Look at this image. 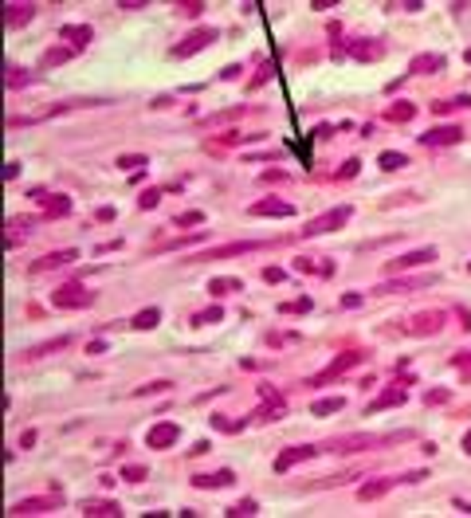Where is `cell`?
Wrapping results in <instances>:
<instances>
[{
    "instance_id": "obj_1",
    "label": "cell",
    "mask_w": 471,
    "mask_h": 518,
    "mask_svg": "<svg viewBox=\"0 0 471 518\" xmlns=\"http://www.w3.org/2000/svg\"><path fill=\"white\" fill-rule=\"evenodd\" d=\"M51 307H59V310H87V307H94V290H87L83 283H59V287L51 290Z\"/></svg>"
},
{
    "instance_id": "obj_2",
    "label": "cell",
    "mask_w": 471,
    "mask_h": 518,
    "mask_svg": "<svg viewBox=\"0 0 471 518\" xmlns=\"http://www.w3.org/2000/svg\"><path fill=\"white\" fill-rule=\"evenodd\" d=\"M350 216H353V204H338V209H330V212H322V216H314L311 224L302 228V236H330V232L346 228V224H350Z\"/></svg>"
},
{
    "instance_id": "obj_3",
    "label": "cell",
    "mask_w": 471,
    "mask_h": 518,
    "mask_svg": "<svg viewBox=\"0 0 471 518\" xmlns=\"http://www.w3.org/2000/svg\"><path fill=\"white\" fill-rule=\"evenodd\" d=\"M397 436H370V432H358V436H338V440H326L322 448L326 451H338V456H350V451H365V448H381Z\"/></svg>"
},
{
    "instance_id": "obj_4",
    "label": "cell",
    "mask_w": 471,
    "mask_h": 518,
    "mask_svg": "<svg viewBox=\"0 0 471 518\" xmlns=\"http://www.w3.org/2000/svg\"><path fill=\"white\" fill-rule=\"evenodd\" d=\"M322 451H326L322 444H295V448H283L279 456H275V463H271V468H275V471L283 475V471L299 468V463H307V459H318Z\"/></svg>"
},
{
    "instance_id": "obj_5",
    "label": "cell",
    "mask_w": 471,
    "mask_h": 518,
    "mask_svg": "<svg viewBox=\"0 0 471 518\" xmlns=\"http://www.w3.org/2000/svg\"><path fill=\"white\" fill-rule=\"evenodd\" d=\"M212 40H220V31H216V28H197V31H189V36H185L181 43H173V51H169V55H173V59L197 55V51H204Z\"/></svg>"
},
{
    "instance_id": "obj_6",
    "label": "cell",
    "mask_w": 471,
    "mask_h": 518,
    "mask_svg": "<svg viewBox=\"0 0 471 518\" xmlns=\"http://www.w3.org/2000/svg\"><path fill=\"white\" fill-rule=\"evenodd\" d=\"M444 322H448V310H421V314H412L409 318V334H416V338H428V334H440Z\"/></svg>"
},
{
    "instance_id": "obj_7",
    "label": "cell",
    "mask_w": 471,
    "mask_h": 518,
    "mask_svg": "<svg viewBox=\"0 0 471 518\" xmlns=\"http://www.w3.org/2000/svg\"><path fill=\"white\" fill-rule=\"evenodd\" d=\"M263 400H267V405L251 412V424H271V420H283V416H287V400H283L275 388L263 385Z\"/></svg>"
},
{
    "instance_id": "obj_8",
    "label": "cell",
    "mask_w": 471,
    "mask_h": 518,
    "mask_svg": "<svg viewBox=\"0 0 471 518\" xmlns=\"http://www.w3.org/2000/svg\"><path fill=\"white\" fill-rule=\"evenodd\" d=\"M334 55H353V59H361V63H373V59H381L385 55V43L381 40H353V43H346V48H334Z\"/></svg>"
},
{
    "instance_id": "obj_9",
    "label": "cell",
    "mask_w": 471,
    "mask_h": 518,
    "mask_svg": "<svg viewBox=\"0 0 471 518\" xmlns=\"http://www.w3.org/2000/svg\"><path fill=\"white\" fill-rule=\"evenodd\" d=\"M263 248L260 239H236V244H224V248L201 251V255H189V263H204V259H232V255H248V251Z\"/></svg>"
},
{
    "instance_id": "obj_10",
    "label": "cell",
    "mask_w": 471,
    "mask_h": 518,
    "mask_svg": "<svg viewBox=\"0 0 471 518\" xmlns=\"http://www.w3.org/2000/svg\"><path fill=\"white\" fill-rule=\"evenodd\" d=\"M181 440V428L173 424V420H161V424H153L150 432H146V444H150L153 451H165V448H173Z\"/></svg>"
},
{
    "instance_id": "obj_11",
    "label": "cell",
    "mask_w": 471,
    "mask_h": 518,
    "mask_svg": "<svg viewBox=\"0 0 471 518\" xmlns=\"http://www.w3.org/2000/svg\"><path fill=\"white\" fill-rule=\"evenodd\" d=\"M59 507V495L51 491V495H36V498H20V503H12V514H48V510Z\"/></svg>"
},
{
    "instance_id": "obj_12",
    "label": "cell",
    "mask_w": 471,
    "mask_h": 518,
    "mask_svg": "<svg viewBox=\"0 0 471 518\" xmlns=\"http://www.w3.org/2000/svg\"><path fill=\"white\" fill-rule=\"evenodd\" d=\"M251 216H295V204L291 200H283V197H263L251 204Z\"/></svg>"
},
{
    "instance_id": "obj_13",
    "label": "cell",
    "mask_w": 471,
    "mask_h": 518,
    "mask_svg": "<svg viewBox=\"0 0 471 518\" xmlns=\"http://www.w3.org/2000/svg\"><path fill=\"white\" fill-rule=\"evenodd\" d=\"M405 400H409V385H389V388H385V393H381L377 400H373V405H370L365 412H370V416H377V412L397 409V405H405Z\"/></svg>"
},
{
    "instance_id": "obj_14",
    "label": "cell",
    "mask_w": 471,
    "mask_h": 518,
    "mask_svg": "<svg viewBox=\"0 0 471 518\" xmlns=\"http://www.w3.org/2000/svg\"><path fill=\"white\" fill-rule=\"evenodd\" d=\"M232 483H236V471H232V468H220V471H201V475H192V487H201V491L232 487Z\"/></svg>"
},
{
    "instance_id": "obj_15",
    "label": "cell",
    "mask_w": 471,
    "mask_h": 518,
    "mask_svg": "<svg viewBox=\"0 0 471 518\" xmlns=\"http://www.w3.org/2000/svg\"><path fill=\"white\" fill-rule=\"evenodd\" d=\"M456 141H463L460 126H432L421 134V146H456Z\"/></svg>"
},
{
    "instance_id": "obj_16",
    "label": "cell",
    "mask_w": 471,
    "mask_h": 518,
    "mask_svg": "<svg viewBox=\"0 0 471 518\" xmlns=\"http://www.w3.org/2000/svg\"><path fill=\"white\" fill-rule=\"evenodd\" d=\"M436 259V248H416V251H405V255L389 259V271H409V267H424Z\"/></svg>"
},
{
    "instance_id": "obj_17",
    "label": "cell",
    "mask_w": 471,
    "mask_h": 518,
    "mask_svg": "<svg viewBox=\"0 0 471 518\" xmlns=\"http://www.w3.org/2000/svg\"><path fill=\"white\" fill-rule=\"evenodd\" d=\"M75 259H79V251H75V248L48 251L43 259H36V263H31V275H40V271H55V267H67V263H75Z\"/></svg>"
},
{
    "instance_id": "obj_18",
    "label": "cell",
    "mask_w": 471,
    "mask_h": 518,
    "mask_svg": "<svg viewBox=\"0 0 471 518\" xmlns=\"http://www.w3.org/2000/svg\"><path fill=\"white\" fill-rule=\"evenodd\" d=\"M361 358H365V354H358V349H353V354H342V358L334 361L330 369H322L318 377H311V385H322V381H334V377H342V373H346V369L361 365Z\"/></svg>"
},
{
    "instance_id": "obj_19",
    "label": "cell",
    "mask_w": 471,
    "mask_h": 518,
    "mask_svg": "<svg viewBox=\"0 0 471 518\" xmlns=\"http://www.w3.org/2000/svg\"><path fill=\"white\" fill-rule=\"evenodd\" d=\"M59 40H71V48L79 51V48H87V43L94 40V28H90V24H63Z\"/></svg>"
},
{
    "instance_id": "obj_20",
    "label": "cell",
    "mask_w": 471,
    "mask_h": 518,
    "mask_svg": "<svg viewBox=\"0 0 471 518\" xmlns=\"http://www.w3.org/2000/svg\"><path fill=\"white\" fill-rule=\"evenodd\" d=\"M436 283V275H424V279H401V283H377L373 295H397V290H424Z\"/></svg>"
},
{
    "instance_id": "obj_21",
    "label": "cell",
    "mask_w": 471,
    "mask_h": 518,
    "mask_svg": "<svg viewBox=\"0 0 471 518\" xmlns=\"http://www.w3.org/2000/svg\"><path fill=\"white\" fill-rule=\"evenodd\" d=\"M36 20V4H20V0H12L8 8H4V24L8 28H20V24Z\"/></svg>"
},
{
    "instance_id": "obj_22",
    "label": "cell",
    "mask_w": 471,
    "mask_h": 518,
    "mask_svg": "<svg viewBox=\"0 0 471 518\" xmlns=\"http://www.w3.org/2000/svg\"><path fill=\"white\" fill-rule=\"evenodd\" d=\"M36 204L43 209V220H59V216H67V212H71V200L67 197H51V192H43Z\"/></svg>"
},
{
    "instance_id": "obj_23",
    "label": "cell",
    "mask_w": 471,
    "mask_h": 518,
    "mask_svg": "<svg viewBox=\"0 0 471 518\" xmlns=\"http://www.w3.org/2000/svg\"><path fill=\"white\" fill-rule=\"evenodd\" d=\"M75 59V48H67V43H55V48H48L40 55V71H51V67H59V63Z\"/></svg>"
},
{
    "instance_id": "obj_24",
    "label": "cell",
    "mask_w": 471,
    "mask_h": 518,
    "mask_svg": "<svg viewBox=\"0 0 471 518\" xmlns=\"http://www.w3.org/2000/svg\"><path fill=\"white\" fill-rule=\"evenodd\" d=\"M444 55H436V51H428V55H416V59L409 63V75H432V71H444Z\"/></svg>"
},
{
    "instance_id": "obj_25",
    "label": "cell",
    "mask_w": 471,
    "mask_h": 518,
    "mask_svg": "<svg viewBox=\"0 0 471 518\" xmlns=\"http://www.w3.org/2000/svg\"><path fill=\"white\" fill-rule=\"evenodd\" d=\"M83 514H87V518H118L122 507H118V503H111V498H106V503H83Z\"/></svg>"
},
{
    "instance_id": "obj_26",
    "label": "cell",
    "mask_w": 471,
    "mask_h": 518,
    "mask_svg": "<svg viewBox=\"0 0 471 518\" xmlns=\"http://www.w3.org/2000/svg\"><path fill=\"white\" fill-rule=\"evenodd\" d=\"M393 483H401V479H373V483H365V487L358 491V498H361V503H373V498H381Z\"/></svg>"
},
{
    "instance_id": "obj_27",
    "label": "cell",
    "mask_w": 471,
    "mask_h": 518,
    "mask_svg": "<svg viewBox=\"0 0 471 518\" xmlns=\"http://www.w3.org/2000/svg\"><path fill=\"white\" fill-rule=\"evenodd\" d=\"M346 409V397H322L311 405V416H334V412Z\"/></svg>"
},
{
    "instance_id": "obj_28",
    "label": "cell",
    "mask_w": 471,
    "mask_h": 518,
    "mask_svg": "<svg viewBox=\"0 0 471 518\" xmlns=\"http://www.w3.org/2000/svg\"><path fill=\"white\" fill-rule=\"evenodd\" d=\"M67 346H71V334H59V338L31 346V349H28V358H48V354H55V349H67Z\"/></svg>"
},
{
    "instance_id": "obj_29",
    "label": "cell",
    "mask_w": 471,
    "mask_h": 518,
    "mask_svg": "<svg viewBox=\"0 0 471 518\" xmlns=\"http://www.w3.org/2000/svg\"><path fill=\"white\" fill-rule=\"evenodd\" d=\"M232 290H244V283L240 279H220V275L209 279V295H212V299H224V295H232Z\"/></svg>"
},
{
    "instance_id": "obj_30",
    "label": "cell",
    "mask_w": 471,
    "mask_h": 518,
    "mask_svg": "<svg viewBox=\"0 0 471 518\" xmlns=\"http://www.w3.org/2000/svg\"><path fill=\"white\" fill-rule=\"evenodd\" d=\"M157 322H161V310L157 307H146V310H138V314L130 318V326L134 330H153Z\"/></svg>"
},
{
    "instance_id": "obj_31",
    "label": "cell",
    "mask_w": 471,
    "mask_h": 518,
    "mask_svg": "<svg viewBox=\"0 0 471 518\" xmlns=\"http://www.w3.org/2000/svg\"><path fill=\"white\" fill-rule=\"evenodd\" d=\"M146 165H150V158H146V153H122V158H118V169L122 173H141Z\"/></svg>"
},
{
    "instance_id": "obj_32",
    "label": "cell",
    "mask_w": 471,
    "mask_h": 518,
    "mask_svg": "<svg viewBox=\"0 0 471 518\" xmlns=\"http://www.w3.org/2000/svg\"><path fill=\"white\" fill-rule=\"evenodd\" d=\"M212 322H224V307L216 302V307H209V310H197L192 314V326H212Z\"/></svg>"
},
{
    "instance_id": "obj_33",
    "label": "cell",
    "mask_w": 471,
    "mask_h": 518,
    "mask_svg": "<svg viewBox=\"0 0 471 518\" xmlns=\"http://www.w3.org/2000/svg\"><path fill=\"white\" fill-rule=\"evenodd\" d=\"M377 165H381L385 173H397V169H405V165H409V158H405V153H393V150H385L381 158H377Z\"/></svg>"
},
{
    "instance_id": "obj_34",
    "label": "cell",
    "mask_w": 471,
    "mask_h": 518,
    "mask_svg": "<svg viewBox=\"0 0 471 518\" xmlns=\"http://www.w3.org/2000/svg\"><path fill=\"white\" fill-rule=\"evenodd\" d=\"M412 114H416V106H412V102H393V106L385 110V118H389V122H409Z\"/></svg>"
},
{
    "instance_id": "obj_35",
    "label": "cell",
    "mask_w": 471,
    "mask_h": 518,
    "mask_svg": "<svg viewBox=\"0 0 471 518\" xmlns=\"http://www.w3.org/2000/svg\"><path fill=\"white\" fill-rule=\"evenodd\" d=\"M471 106L468 94H456V99H444V102H432V114H448V110H463Z\"/></svg>"
},
{
    "instance_id": "obj_36",
    "label": "cell",
    "mask_w": 471,
    "mask_h": 518,
    "mask_svg": "<svg viewBox=\"0 0 471 518\" xmlns=\"http://www.w3.org/2000/svg\"><path fill=\"white\" fill-rule=\"evenodd\" d=\"M36 79L31 71H20V67H8V90H20V87H28V83Z\"/></svg>"
},
{
    "instance_id": "obj_37",
    "label": "cell",
    "mask_w": 471,
    "mask_h": 518,
    "mask_svg": "<svg viewBox=\"0 0 471 518\" xmlns=\"http://www.w3.org/2000/svg\"><path fill=\"white\" fill-rule=\"evenodd\" d=\"M146 475H150L146 463H126V468H122V479H126V483H141Z\"/></svg>"
},
{
    "instance_id": "obj_38",
    "label": "cell",
    "mask_w": 471,
    "mask_h": 518,
    "mask_svg": "<svg viewBox=\"0 0 471 518\" xmlns=\"http://www.w3.org/2000/svg\"><path fill=\"white\" fill-rule=\"evenodd\" d=\"M255 510H260V503H255V498H240L236 507H228V514L232 518H248V514H255Z\"/></svg>"
},
{
    "instance_id": "obj_39",
    "label": "cell",
    "mask_w": 471,
    "mask_h": 518,
    "mask_svg": "<svg viewBox=\"0 0 471 518\" xmlns=\"http://www.w3.org/2000/svg\"><path fill=\"white\" fill-rule=\"evenodd\" d=\"M189 224H204V212H197V209H192V212H181V216H177V228H189Z\"/></svg>"
},
{
    "instance_id": "obj_40",
    "label": "cell",
    "mask_w": 471,
    "mask_h": 518,
    "mask_svg": "<svg viewBox=\"0 0 471 518\" xmlns=\"http://www.w3.org/2000/svg\"><path fill=\"white\" fill-rule=\"evenodd\" d=\"M157 200H161V189H146V192L138 197V209H153Z\"/></svg>"
},
{
    "instance_id": "obj_41",
    "label": "cell",
    "mask_w": 471,
    "mask_h": 518,
    "mask_svg": "<svg viewBox=\"0 0 471 518\" xmlns=\"http://www.w3.org/2000/svg\"><path fill=\"white\" fill-rule=\"evenodd\" d=\"M150 393H169V381H150L138 388V397H150Z\"/></svg>"
},
{
    "instance_id": "obj_42",
    "label": "cell",
    "mask_w": 471,
    "mask_h": 518,
    "mask_svg": "<svg viewBox=\"0 0 471 518\" xmlns=\"http://www.w3.org/2000/svg\"><path fill=\"white\" fill-rule=\"evenodd\" d=\"M358 169H361V161H358V158H350V161H346V165L338 169V177H342V181H346V177H358Z\"/></svg>"
},
{
    "instance_id": "obj_43",
    "label": "cell",
    "mask_w": 471,
    "mask_h": 518,
    "mask_svg": "<svg viewBox=\"0 0 471 518\" xmlns=\"http://www.w3.org/2000/svg\"><path fill=\"white\" fill-rule=\"evenodd\" d=\"M295 267H299V271H314V263H311V259H299ZM318 271H322V275H330V263H318Z\"/></svg>"
},
{
    "instance_id": "obj_44",
    "label": "cell",
    "mask_w": 471,
    "mask_h": 518,
    "mask_svg": "<svg viewBox=\"0 0 471 518\" xmlns=\"http://www.w3.org/2000/svg\"><path fill=\"white\" fill-rule=\"evenodd\" d=\"M181 12H185V16H201L204 4H201V0H189V4H181Z\"/></svg>"
},
{
    "instance_id": "obj_45",
    "label": "cell",
    "mask_w": 471,
    "mask_h": 518,
    "mask_svg": "<svg viewBox=\"0 0 471 518\" xmlns=\"http://www.w3.org/2000/svg\"><path fill=\"white\" fill-rule=\"evenodd\" d=\"M263 279H267V283H283V267H267V271H263Z\"/></svg>"
},
{
    "instance_id": "obj_46",
    "label": "cell",
    "mask_w": 471,
    "mask_h": 518,
    "mask_svg": "<svg viewBox=\"0 0 471 518\" xmlns=\"http://www.w3.org/2000/svg\"><path fill=\"white\" fill-rule=\"evenodd\" d=\"M118 8H126V12H138V8H146V0H118Z\"/></svg>"
},
{
    "instance_id": "obj_47",
    "label": "cell",
    "mask_w": 471,
    "mask_h": 518,
    "mask_svg": "<svg viewBox=\"0 0 471 518\" xmlns=\"http://www.w3.org/2000/svg\"><path fill=\"white\" fill-rule=\"evenodd\" d=\"M440 400H448V388H432V393H428V405H440Z\"/></svg>"
},
{
    "instance_id": "obj_48",
    "label": "cell",
    "mask_w": 471,
    "mask_h": 518,
    "mask_svg": "<svg viewBox=\"0 0 471 518\" xmlns=\"http://www.w3.org/2000/svg\"><path fill=\"white\" fill-rule=\"evenodd\" d=\"M451 365H460V369H471V354H456V358H451Z\"/></svg>"
},
{
    "instance_id": "obj_49",
    "label": "cell",
    "mask_w": 471,
    "mask_h": 518,
    "mask_svg": "<svg viewBox=\"0 0 471 518\" xmlns=\"http://www.w3.org/2000/svg\"><path fill=\"white\" fill-rule=\"evenodd\" d=\"M36 440H40V436H36V428H31V432H24V436H20V448H31Z\"/></svg>"
},
{
    "instance_id": "obj_50",
    "label": "cell",
    "mask_w": 471,
    "mask_h": 518,
    "mask_svg": "<svg viewBox=\"0 0 471 518\" xmlns=\"http://www.w3.org/2000/svg\"><path fill=\"white\" fill-rule=\"evenodd\" d=\"M94 220H102V224H111V220H114V209H99V212H94Z\"/></svg>"
},
{
    "instance_id": "obj_51",
    "label": "cell",
    "mask_w": 471,
    "mask_h": 518,
    "mask_svg": "<svg viewBox=\"0 0 471 518\" xmlns=\"http://www.w3.org/2000/svg\"><path fill=\"white\" fill-rule=\"evenodd\" d=\"M263 181H287V173H283V169H267V173H263Z\"/></svg>"
},
{
    "instance_id": "obj_52",
    "label": "cell",
    "mask_w": 471,
    "mask_h": 518,
    "mask_svg": "<svg viewBox=\"0 0 471 518\" xmlns=\"http://www.w3.org/2000/svg\"><path fill=\"white\" fill-rule=\"evenodd\" d=\"M334 134V126H326V122H322V126H314V138H330Z\"/></svg>"
},
{
    "instance_id": "obj_53",
    "label": "cell",
    "mask_w": 471,
    "mask_h": 518,
    "mask_svg": "<svg viewBox=\"0 0 471 518\" xmlns=\"http://www.w3.org/2000/svg\"><path fill=\"white\" fill-rule=\"evenodd\" d=\"M456 507H460L463 514H471V503H463V498H456Z\"/></svg>"
},
{
    "instance_id": "obj_54",
    "label": "cell",
    "mask_w": 471,
    "mask_h": 518,
    "mask_svg": "<svg viewBox=\"0 0 471 518\" xmlns=\"http://www.w3.org/2000/svg\"><path fill=\"white\" fill-rule=\"evenodd\" d=\"M463 451H468V456H471V432H468V436H463Z\"/></svg>"
},
{
    "instance_id": "obj_55",
    "label": "cell",
    "mask_w": 471,
    "mask_h": 518,
    "mask_svg": "<svg viewBox=\"0 0 471 518\" xmlns=\"http://www.w3.org/2000/svg\"><path fill=\"white\" fill-rule=\"evenodd\" d=\"M463 59H468V63H471V48H468V51H463Z\"/></svg>"
},
{
    "instance_id": "obj_56",
    "label": "cell",
    "mask_w": 471,
    "mask_h": 518,
    "mask_svg": "<svg viewBox=\"0 0 471 518\" xmlns=\"http://www.w3.org/2000/svg\"><path fill=\"white\" fill-rule=\"evenodd\" d=\"M468 271H471V263H468Z\"/></svg>"
}]
</instances>
